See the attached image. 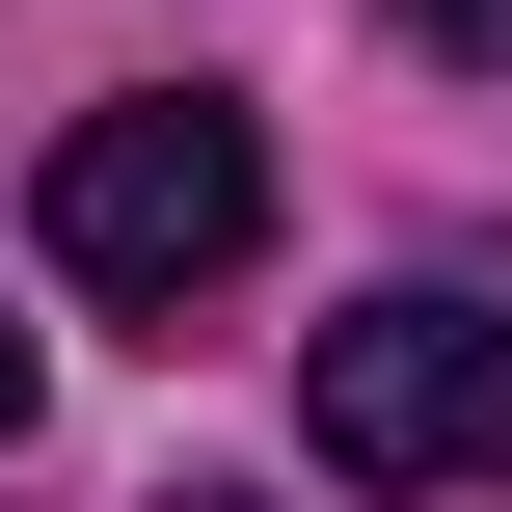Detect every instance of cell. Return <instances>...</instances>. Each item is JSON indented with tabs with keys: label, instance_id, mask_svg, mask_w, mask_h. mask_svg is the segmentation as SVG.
I'll return each instance as SVG.
<instances>
[{
	"label": "cell",
	"instance_id": "cell-4",
	"mask_svg": "<svg viewBox=\"0 0 512 512\" xmlns=\"http://www.w3.org/2000/svg\"><path fill=\"white\" fill-rule=\"evenodd\" d=\"M0 432H27V324H0Z\"/></svg>",
	"mask_w": 512,
	"mask_h": 512
},
{
	"label": "cell",
	"instance_id": "cell-1",
	"mask_svg": "<svg viewBox=\"0 0 512 512\" xmlns=\"http://www.w3.org/2000/svg\"><path fill=\"white\" fill-rule=\"evenodd\" d=\"M243 243H270V135H243L216 81H135V108H81V135H54V270H81V297L189 324Z\"/></svg>",
	"mask_w": 512,
	"mask_h": 512
},
{
	"label": "cell",
	"instance_id": "cell-5",
	"mask_svg": "<svg viewBox=\"0 0 512 512\" xmlns=\"http://www.w3.org/2000/svg\"><path fill=\"white\" fill-rule=\"evenodd\" d=\"M162 512H243V486H162Z\"/></svg>",
	"mask_w": 512,
	"mask_h": 512
},
{
	"label": "cell",
	"instance_id": "cell-3",
	"mask_svg": "<svg viewBox=\"0 0 512 512\" xmlns=\"http://www.w3.org/2000/svg\"><path fill=\"white\" fill-rule=\"evenodd\" d=\"M405 27H432V54H512V0H405Z\"/></svg>",
	"mask_w": 512,
	"mask_h": 512
},
{
	"label": "cell",
	"instance_id": "cell-2",
	"mask_svg": "<svg viewBox=\"0 0 512 512\" xmlns=\"http://www.w3.org/2000/svg\"><path fill=\"white\" fill-rule=\"evenodd\" d=\"M297 432L351 486H512V297H351L297 351Z\"/></svg>",
	"mask_w": 512,
	"mask_h": 512
}]
</instances>
